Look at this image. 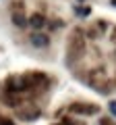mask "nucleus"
I'll return each instance as SVG.
<instances>
[{
    "label": "nucleus",
    "mask_w": 116,
    "mask_h": 125,
    "mask_svg": "<svg viewBox=\"0 0 116 125\" xmlns=\"http://www.w3.org/2000/svg\"><path fill=\"white\" fill-rule=\"evenodd\" d=\"M29 42L33 44V48H46L50 44V38L46 36L44 31H33L31 36H29Z\"/></svg>",
    "instance_id": "2"
},
{
    "label": "nucleus",
    "mask_w": 116,
    "mask_h": 125,
    "mask_svg": "<svg viewBox=\"0 0 116 125\" xmlns=\"http://www.w3.org/2000/svg\"><path fill=\"white\" fill-rule=\"evenodd\" d=\"M29 25H31L33 29H40V27H44V25H46L44 15H33V17L29 19Z\"/></svg>",
    "instance_id": "4"
},
{
    "label": "nucleus",
    "mask_w": 116,
    "mask_h": 125,
    "mask_svg": "<svg viewBox=\"0 0 116 125\" xmlns=\"http://www.w3.org/2000/svg\"><path fill=\"white\" fill-rule=\"evenodd\" d=\"M68 111L75 113V115H95V113H98V106H95V104H81V102H77V104H71Z\"/></svg>",
    "instance_id": "1"
},
{
    "label": "nucleus",
    "mask_w": 116,
    "mask_h": 125,
    "mask_svg": "<svg viewBox=\"0 0 116 125\" xmlns=\"http://www.w3.org/2000/svg\"><path fill=\"white\" fill-rule=\"evenodd\" d=\"M29 88V83H27L23 77H19V79H10L8 81V90L10 92H23V90Z\"/></svg>",
    "instance_id": "3"
},
{
    "label": "nucleus",
    "mask_w": 116,
    "mask_h": 125,
    "mask_svg": "<svg viewBox=\"0 0 116 125\" xmlns=\"http://www.w3.org/2000/svg\"><path fill=\"white\" fill-rule=\"evenodd\" d=\"M13 23H15L17 27H25V25H27V19H25V15L15 13V15H13Z\"/></svg>",
    "instance_id": "5"
},
{
    "label": "nucleus",
    "mask_w": 116,
    "mask_h": 125,
    "mask_svg": "<svg viewBox=\"0 0 116 125\" xmlns=\"http://www.w3.org/2000/svg\"><path fill=\"white\" fill-rule=\"evenodd\" d=\"M110 113L116 117V102H110Z\"/></svg>",
    "instance_id": "7"
},
{
    "label": "nucleus",
    "mask_w": 116,
    "mask_h": 125,
    "mask_svg": "<svg viewBox=\"0 0 116 125\" xmlns=\"http://www.w3.org/2000/svg\"><path fill=\"white\" fill-rule=\"evenodd\" d=\"M0 125H13V121H8V119H2V121H0Z\"/></svg>",
    "instance_id": "8"
},
{
    "label": "nucleus",
    "mask_w": 116,
    "mask_h": 125,
    "mask_svg": "<svg viewBox=\"0 0 116 125\" xmlns=\"http://www.w3.org/2000/svg\"><path fill=\"white\" fill-rule=\"evenodd\" d=\"M112 4H114V6H116V0H112Z\"/></svg>",
    "instance_id": "9"
},
{
    "label": "nucleus",
    "mask_w": 116,
    "mask_h": 125,
    "mask_svg": "<svg viewBox=\"0 0 116 125\" xmlns=\"http://www.w3.org/2000/svg\"><path fill=\"white\" fill-rule=\"evenodd\" d=\"M77 13H79V17H87L89 15V9H79Z\"/></svg>",
    "instance_id": "6"
}]
</instances>
